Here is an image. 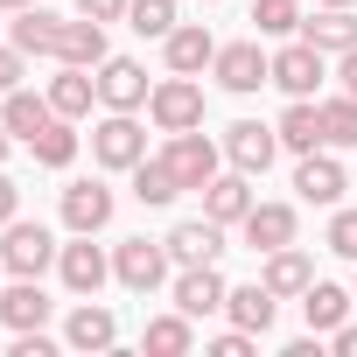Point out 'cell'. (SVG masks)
<instances>
[{"instance_id":"16","label":"cell","mask_w":357,"mask_h":357,"mask_svg":"<svg viewBox=\"0 0 357 357\" xmlns=\"http://www.w3.org/2000/svg\"><path fill=\"white\" fill-rule=\"evenodd\" d=\"M238 231H245L252 252H280V245H294V211L287 204H252Z\"/></svg>"},{"instance_id":"41","label":"cell","mask_w":357,"mask_h":357,"mask_svg":"<svg viewBox=\"0 0 357 357\" xmlns=\"http://www.w3.org/2000/svg\"><path fill=\"white\" fill-rule=\"evenodd\" d=\"M336 77H343V91L357 98V50H343V63H336Z\"/></svg>"},{"instance_id":"31","label":"cell","mask_w":357,"mask_h":357,"mask_svg":"<svg viewBox=\"0 0 357 357\" xmlns=\"http://www.w3.org/2000/svg\"><path fill=\"white\" fill-rule=\"evenodd\" d=\"M190 343H197V329H190V315H183V308L147 322V350H154V357H183Z\"/></svg>"},{"instance_id":"11","label":"cell","mask_w":357,"mask_h":357,"mask_svg":"<svg viewBox=\"0 0 357 357\" xmlns=\"http://www.w3.org/2000/svg\"><path fill=\"white\" fill-rule=\"evenodd\" d=\"M56 273H63V287H70V294H98V287H105V273H112V259L91 245V231H77V245H63V252H56Z\"/></svg>"},{"instance_id":"37","label":"cell","mask_w":357,"mask_h":357,"mask_svg":"<svg viewBox=\"0 0 357 357\" xmlns=\"http://www.w3.org/2000/svg\"><path fill=\"white\" fill-rule=\"evenodd\" d=\"M77 15H91V22H119L126 0H77Z\"/></svg>"},{"instance_id":"13","label":"cell","mask_w":357,"mask_h":357,"mask_svg":"<svg viewBox=\"0 0 357 357\" xmlns=\"http://www.w3.org/2000/svg\"><path fill=\"white\" fill-rule=\"evenodd\" d=\"M225 294H231V287H225L218 259H211V266H183V280H175V308H183L190 322H197V315H218Z\"/></svg>"},{"instance_id":"30","label":"cell","mask_w":357,"mask_h":357,"mask_svg":"<svg viewBox=\"0 0 357 357\" xmlns=\"http://www.w3.org/2000/svg\"><path fill=\"white\" fill-rule=\"evenodd\" d=\"M29 154H36L43 168H70V161H77V133H70V119L56 112V119H50L36 140H29Z\"/></svg>"},{"instance_id":"23","label":"cell","mask_w":357,"mask_h":357,"mask_svg":"<svg viewBox=\"0 0 357 357\" xmlns=\"http://www.w3.org/2000/svg\"><path fill=\"white\" fill-rule=\"evenodd\" d=\"M0 322H8V329H43L50 322V294L36 280H15L8 294H0Z\"/></svg>"},{"instance_id":"7","label":"cell","mask_w":357,"mask_h":357,"mask_svg":"<svg viewBox=\"0 0 357 357\" xmlns=\"http://www.w3.org/2000/svg\"><path fill=\"white\" fill-rule=\"evenodd\" d=\"M147 91H154V84H147V70H140L133 56H105V63H98V98H105L112 112H140Z\"/></svg>"},{"instance_id":"6","label":"cell","mask_w":357,"mask_h":357,"mask_svg":"<svg viewBox=\"0 0 357 357\" xmlns=\"http://www.w3.org/2000/svg\"><path fill=\"white\" fill-rule=\"evenodd\" d=\"M211 70H218V84L238 91V98H252L259 84H273V56H259V43H225Z\"/></svg>"},{"instance_id":"21","label":"cell","mask_w":357,"mask_h":357,"mask_svg":"<svg viewBox=\"0 0 357 357\" xmlns=\"http://www.w3.org/2000/svg\"><path fill=\"white\" fill-rule=\"evenodd\" d=\"M301 36H308L322 56H343V50H357V15H350V8H322V15L301 22Z\"/></svg>"},{"instance_id":"28","label":"cell","mask_w":357,"mask_h":357,"mask_svg":"<svg viewBox=\"0 0 357 357\" xmlns=\"http://www.w3.org/2000/svg\"><path fill=\"white\" fill-rule=\"evenodd\" d=\"M63 336H70V350H112L119 322H112V308H91V301H84V308L70 315V329H63Z\"/></svg>"},{"instance_id":"29","label":"cell","mask_w":357,"mask_h":357,"mask_svg":"<svg viewBox=\"0 0 357 357\" xmlns=\"http://www.w3.org/2000/svg\"><path fill=\"white\" fill-rule=\"evenodd\" d=\"M133 197H140L147 211H161V204H175V197H183V183H175V168L154 154V161H140V168H133Z\"/></svg>"},{"instance_id":"22","label":"cell","mask_w":357,"mask_h":357,"mask_svg":"<svg viewBox=\"0 0 357 357\" xmlns=\"http://www.w3.org/2000/svg\"><path fill=\"white\" fill-rule=\"evenodd\" d=\"M56 63H84V70H98V63H105V22H91V15L63 22V50H56Z\"/></svg>"},{"instance_id":"25","label":"cell","mask_w":357,"mask_h":357,"mask_svg":"<svg viewBox=\"0 0 357 357\" xmlns=\"http://www.w3.org/2000/svg\"><path fill=\"white\" fill-rule=\"evenodd\" d=\"M280 147H294V154H315L322 147V105H308V98H294L287 112H280Z\"/></svg>"},{"instance_id":"43","label":"cell","mask_w":357,"mask_h":357,"mask_svg":"<svg viewBox=\"0 0 357 357\" xmlns=\"http://www.w3.org/2000/svg\"><path fill=\"white\" fill-rule=\"evenodd\" d=\"M0 161H8V126H0Z\"/></svg>"},{"instance_id":"9","label":"cell","mask_w":357,"mask_h":357,"mask_svg":"<svg viewBox=\"0 0 357 357\" xmlns=\"http://www.w3.org/2000/svg\"><path fill=\"white\" fill-rule=\"evenodd\" d=\"M273 84L287 91V98H315V84H322V50L301 36V43H287L280 56H273Z\"/></svg>"},{"instance_id":"12","label":"cell","mask_w":357,"mask_h":357,"mask_svg":"<svg viewBox=\"0 0 357 357\" xmlns=\"http://www.w3.org/2000/svg\"><path fill=\"white\" fill-rule=\"evenodd\" d=\"M197 197H204V218H218V225H245V211L259 204V197H252V183H245V168H231V175H211V183H204Z\"/></svg>"},{"instance_id":"34","label":"cell","mask_w":357,"mask_h":357,"mask_svg":"<svg viewBox=\"0 0 357 357\" xmlns=\"http://www.w3.org/2000/svg\"><path fill=\"white\" fill-rule=\"evenodd\" d=\"M126 22L140 36H168L175 29V0H126Z\"/></svg>"},{"instance_id":"44","label":"cell","mask_w":357,"mask_h":357,"mask_svg":"<svg viewBox=\"0 0 357 357\" xmlns=\"http://www.w3.org/2000/svg\"><path fill=\"white\" fill-rule=\"evenodd\" d=\"M322 8H350V0H322Z\"/></svg>"},{"instance_id":"27","label":"cell","mask_w":357,"mask_h":357,"mask_svg":"<svg viewBox=\"0 0 357 357\" xmlns=\"http://www.w3.org/2000/svg\"><path fill=\"white\" fill-rule=\"evenodd\" d=\"M56 119V105L50 98H29V91H8V112H0V126H8L15 140H36L43 126Z\"/></svg>"},{"instance_id":"26","label":"cell","mask_w":357,"mask_h":357,"mask_svg":"<svg viewBox=\"0 0 357 357\" xmlns=\"http://www.w3.org/2000/svg\"><path fill=\"white\" fill-rule=\"evenodd\" d=\"M301 315H308V329H315V336H329V329H343V315H350V294H343V287H329V280H308V294H301Z\"/></svg>"},{"instance_id":"18","label":"cell","mask_w":357,"mask_h":357,"mask_svg":"<svg viewBox=\"0 0 357 357\" xmlns=\"http://www.w3.org/2000/svg\"><path fill=\"white\" fill-rule=\"evenodd\" d=\"M273 301H280V294H273L266 280H252V287H231V294H225V315H231V329L266 336V329H273Z\"/></svg>"},{"instance_id":"32","label":"cell","mask_w":357,"mask_h":357,"mask_svg":"<svg viewBox=\"0 0 357 357\" xmlns=\"http://www.w3.org/2000/svg\"><path fill=\"white\" fill-rule=\"evenodd\" d=\"M322 147H357V98H322Z\"/></svg>"},{"instance_id":"33","label":"cell","mask_w":357,"mask_h":357,"mask_svg":"<svg viewBox=\"0 0 357 357\" xmlns=\"http://www.w3.org/2000/svg\"><path fill=\"white\" fill-rule=\"evenodd\" d=\"M252 29L259 36H294L301 29V8H294V0H252Z\"/></svg>"},{"instance_id":"5","label":"cell","mask_w":357,"mask_h":357,"mask_svg":"<svg viewBox=\"0 0 357 357\" xmlns=\"http://www.w3.org/2000/svg\"><path fill=\"white\" fill-rule=\"evenodd\" d=\"M161 161L175 168V183H183V190H204L211 175H218V140H204L197 126H190V133H168Z\"/></svg>"},{"instance_id":"42","label":"cell","mask_w":357,"mask_h":357,"mask_svg":"<svg viewBox=\"0 0 357 357\" xmlns=\"http://www.w3.org/2000/svg\"><path fill=\"white\" fill-rule=\"evenodd\" d=\"M0 8H8V15H22V8H36V0H0Z\"/></svg>"},{"instance_id":"10","label":"cell","mask_w":357,"mask_h":357,"mask_svg":"<svg viewBox=\"0 0 357 357\" xmlns=\"http://www.w3.org/2000/svg\"><path fill=\"white\" fill-rule=\"evenodd\" d=\"M225 154H231V168L266 175V168H273V154H280V133H273V126H259V119H238V126L225 133Z\"/></svg>"},{"instance_id":"38","label":"cell","mask_w":357,"mask_h":357,"mask_svg":"<svg viewBox=\"0 0 357 357\" xmlns=\"http://www.w3.org/2000/svg\"><path fill=\"white\" fill-rule=\"evenodd\" d=\"M211 350H218V357H245V350H252V329H231V336H218Z\"/></svg>"},{"instance_id":"8","label":"cell","mask_w":357,"mask_h":357,"mask_svg":"<svg viewBox=\"0 0 357 357\" xmlns=\"http://www.w3.org/2000/svg\"><path fill=\"white\" fill-rule=\"evenodd\" d=\"M294 190H301V204H343V190H350V175H343V161L336 154H301V168H294Z\"/></svg>"},{"instance_id":"20","label":"cell","mask_w":357,"mask_h":357,"mask_svg":"<svg viewBox=\"0 0 357 357\" xmlns=\"http://www.w3.org/2000/svg\"><path fill=\"white\" fill-rule=\"evenodd\" d=\"M280 301H301L308 294V280H315V266H308V252H294V245H280V252H266V273H259Z\"/></svg>"},{"instance_id":"19","label":"cell","mask_w":357,"mask_h":357,"mask_svg":"<svg viewBox=\"0 0 357 357\" xmlns=\"http://www.w3.org/2000/svg\"><path fill=\"white\" fill-rule=\"evenodd\" d=\"M91 98H98V77H91L84 63H63V70L50 77V105H56L63 119H84V112H91Z\"/></svg>"},{"instance_id":"35","label":"cell","mask_w":357,"mask_h":357,"mask_svg":"<svg viewBox=\"0 0 357 357\" xmlns=\"http://www.w3.org/2000/svg\"><path fill=\"white\" fill-rule=\"evenodd\" d=\"M336 259H357V211H336L329 218V238H322Z\"/></svg>"},{"instance_id":"2","label":"cell","mask_w":357,"mask_h":357,"mask_svg":"<svg viewBox=\"0 0 357 357\" xmlns=\"http://www.w3.org/2000/svg\"><path fill=\"white\" fill-rule=\"evenodd\" d=\"M0 231H8V238H0V266H8L15 280H43V266L63 252L43 225H22V218H15V225H0Z\"/></svg>"},{"instance_id":"15","label":"cell","mask_w":357,"mask_h":357,"mask_svg":"<svg viewBox=\"0 0 357 357\" xmlns=\"http://www.w3.org/2000/svg\"><path fill=\"white\" fill-rule=\"evenodd\" d=\"M63 225L70 231H105L112 225V190L105 183H70L63 190Z\"/></svg>"},{"instance_id":"36","label":"cell","mask_w":357,"mask_h":357,"mask_svg":"<svg viewBox=\"0 0 357 357\" xmlns=\"http://www.w3.org/2000/svg\"><path fill=\"white\" fill-rule=\"evenodd\" d=\"M29 50H0V98L8 91H22V77H29V63H22Z\"/></svg>"},{"instance_id":"1","label":"cell","mask_w":357,"mask_h":357,"mask_svg":"<svg viewBox=\"0 0 357 357\" xmlns=\"http://www.w3.org/2000/svg\"><path fill=\"white\" fill-rule=\"evenodd\" d=\"M147 112H154L161 133H190V126H204V84L175 70V77H161V84L147 91Z\"/></svg>"},{"instance_id":"39","label":"cell","mask_w":357,"mask_h":357,"mask_svg":"<svg viewBox=\"0 0 357 357\" xmlns=\"http://www.w3.org/2000/svg\"><path fill=\"white\" fill-rule=\"evenodd\" d=\"M15 211H22V190H15V175H0V225H15Z\"/></svg>"},{"instance_id":"24","label":"cell","mask_w":357,"mask_h":357,"mask_svg":"<svg viewBox=\"0 0 357 357\" xmlns=\"http://www.w3.org/2000/svg\"><path fill=\"white\" fill-rule=\"evenodd\" d=\"M15 50H29V56H56V50H63V22L43 15V8H22V15H15Z\"/></svg>"},{"instance_id":"4","label":"cell","mask_w":357,"mask_h":357,"mask_svg":"<svg viewBox=\"0 0 357 357\" xmlns=\"http://www.w3.org/2000/svg\"><path fill=\"white\" fill-rule=\"evenodd\" d=\"M91 154H98L105 168H140V161H147V133H140V119H133V112H105L98 133H91Z\"/></svg>"},{"instance_id":"3","label":"cell","mask_w":357,"mask_h":357,"mask_svg":"<svg viewBox=\"0 0 357 357\" xmlns=\"http://www.w3.org/2000/svg\"><path fill=\"white\" fill-rule=\"evenodd\" d=\"M112 273H119V287L154 294V287L168 280V238H126V245L112 252Z\"/></svg>"},{"instance_id":"17","label":"cell","mask_w":357,"mask_h":357,"mask_svg":"<svg viewBox=\"0 0 357 357\" xmlns=\"http://www.w3.org/2000/svg\"><path fill=\"white\" fill-rule=\"evenodd\" d=\"M161 43H168V70H183V77H197L204 63H218V43H211V29H197V22H175Z\"/></svg>"},{"instance_id":"14","label":"cell","mask_w":357,"mask_h":357,"mask_svg":"<svg viewBox=\"0 0 357 357\" xmlns=\"http://www.w3.org/2000/svg\"><path fill=\"white\" fill-rule=\"evenodd\" d=\"M225 252V225L218 218H197V225H175L168 231V259L175 266H211Z\"/></svg>"},{"instance_id":"40","label":"cell","mask_w":357,"mask_h":357,"mask_svg":"<svg viewBox=\"0 0 357 357\" xmlns=\"http://www.w3.org/2000/svg\"><path fill=\"white\" fill-rule=\"evenodd\" d=\"M329 343H336V357H357V329L343 322V329H329Z\"/></svg>"}]
</instances>
